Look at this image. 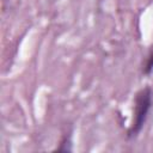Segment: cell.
I'll return each mask as SVG.
<instances>
[{"label":"cell","instance_id":"obj_2","mask_svg":"<svg viewBox=\"0 0 153 153\" xmlns=\"http://www.w3.org/2000/svg\"><path fill=\"white\" fill-rule=\"evenodd\" d=\"M152 72H153V53H151V55L148 56V59H147V61H146V63H145L143 74L149 75Z\"/></svg>","mask_w":153,"mask_h":153},{"label":"cell","instance_id":"obj_1","mask_svg":"<svg viewBox=\"0 0 153 153\" xmlns=\"http://www.w3.org/2000/svg\"><path fill=\"white\" fill-rule=\"evenodd\" d=\"M151 106H152V90H151V87L147 86V87H143L142 90H140L135 96L133 122L128 130L129 137L136 136L141 131L142 127L146 123Z\"/></svg>","mask_w":153,"mask_h":153}]
</instances>
